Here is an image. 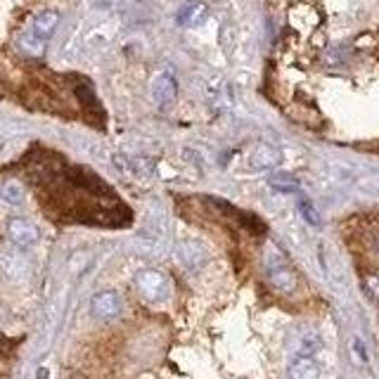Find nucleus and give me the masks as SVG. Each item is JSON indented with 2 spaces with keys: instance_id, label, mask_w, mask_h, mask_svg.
I'll list each match as a JSON object with an SVG mask.
<instances>
[{
  "instance_id": "14",
  "label": "nucleus",
  "mask_w": 379,
  "mask_h": 379,
  "mask_svg": "<svg viewBox=\"0 0 379 379\" xmlns=\"http://www.w3.org/2000/svg\"><path fill=\"white\" fill-rule=\"evenodd\" d=\"M19 48L24 50L26 55H31V57H41V55L46 53V41H43L41 36H36L33 31H26L24 36L19 38Z\"/></svg>"
},
{
  "instance_id": "4",
  "label": "nucleus",
  "mask_w": 379,
  "mask_h": 379,
  "mask_svg": "<svg viewBox=\"0 0 379 379\" xmlns=\"http://www.w3.org/2000/svg\"><path fill=\"white\" fill-rule=\"evenodd\" d=\"M121 297L116 292H98L91 301V311L95 317H100V320H111V317H116L121 313Z\"/></svg>"
},
{
  "instance_id": "10",
  "label": "nucleus",
  "mask_w": 379,
  "mask_h": 379,
  "mask_svg": "<svg viewBox=\"0 0 379 379\" xmlns=\"http://www.w3.org/2000/svg\"><path fill=\"white\" fill-rule=\"evenodd\" d=\"M57 24H59V15L55 12V10H46V12L36 15L31 31L36 33V36H41L43 41H48V38L55 33V29H57Z\"/></svg>"
},
{
  "instance_id": "8",
  "label": "nucleus",
  "mask_w": 379,
  "mask_h": 379,
  "mask_svg": "<svg viewBox=\"0 0 379 379\" xmlns=\"http://www.w3.org/2000/svg\"><path fill=\"white\" fill-rule=\"evenodd\" d=\"M0 270L10 277V280H21L29 272V264L21 254H3L0 256Z\"/></svg>"
},
{
  "instance_id": "11",
  "label": "nucleus",
  "mask_w": 379,
  "mask_h": 379,
  "mask_svg": "<svg viewBox=\"0 0 379 379\" xmlns=\"http://www.w3.org/2000/svg\"><path fill=\"white\" fill-rule=\"evenodd\" d=\"M76 95H79V102H81V107L86 109L88 114H95V116H100V114H102V107H100L98 98H95V93H93V88H91V83L81 81L79 86H76Z\"/></svg>"
},
{
  "instance_id": "20",
  "label": "nucleus",
  "mask_w": 379,
  "mask_h": 379,
  "mask_svg": "<svg viewBox=\"0 0 379 379\" xmlns=\"http://www.w3.org/2000/svg\"><path fill=\"white\" fill-rule=\"evenodd\" d=\"M0 315H3V306H0Z\"/></svg>"
},
{
  "instance_id": "5",
  "label": "nucleus",
  "mask_w": 379,
  "mask_h": 379,
  "mask_svg": "<svg viewBox=\"0 0 379 379\" xmlns=\"http://www.w3.org/2000/svg\"><path fill=\"white\" fill-rule=\"evenodd\" d=\"M152 95L159 104H171L178 95V83L174 79L171 71H161L157 74V79L152 81Z\"/></svg>"
},
{
  "instance_id": "18",
  "label": "nucleus",
  "mask_w": 379,
  "mask_h": 379,
  "mask_svg": "<svg viewBox=\"0 0 379 379\" xmlns=\"http://www.w3.org/2000/svg\"><path fill=\"white\" fill-rule=\"evenodd\" d=\"M353 349H355V351H358V355H360V358H363V360H367V353H365L363 344H360V342H358V339H355V342H353Z\"/></svg>"
},
{
  "instance_id": "12",
  "label": "nucleus",
  "mask_w": 379,
  "mask_h": 379,
  "mask_svg": "<svg viewBox=\"0 0 379 379\" xmlns=\"http://www.w3.org/2000/svg\"><path fill=\"white\" fill-rule=\"evenodd\" d=\"M178 252H181V259H183V264H185L187 268H197L199 264H204V252L199 249V244L183 242L181 247H178Z\"/></svg>"
},
{
  "instance_id": "19",
  "label": "nucleus",
  "mask_w": 379,
  "mask_h": 379,
  "mask_svg": "<svg viewBox=\"0 0 379 379\" xmlns=\"http://www.w3.org/2000/svg\"><path fill=\"white\" fill-rule=\"evenodd\" d=\"M38 379H48V370H46V367H41V370H38Z\"/></svg>"
},
{
  "instance_id": "7",
  "label": "nucleus",
  "mask_w": 379,
  "mask_h": 379,
  "mask_svg": "<svg viewBox=\"0 0 379 379\" xmlns=\"http://www.w3.org/2000/svg\"><path fill=\"white\" fill-rule=\"evenodd\" d=\"M282 159L280 149H275L272 145H259V147L252 152V157H249V164L254 166V169H272V166H277Z\"/></svg>"
},
{
  "instance_id": "16",
  "label": "nucleus",
  "mask_w": 379,
  "mask_h": 379,
  "mask_svg": "<svg viewBox=\"0 0 379 379\" xmlns=\"http://www.w3.org/2000/svg\"><path fill=\"white\" fill-rule=\"evenodd\" d=\"M299 211H301V216H304V221L308 223V225H313V228H320L322 225L320 214H317V209L311 202L301 199V202H299Z\"/></svg>"
},
{
  "instance_id": "6",
  "label": "nucleus",
  "mask_w": 379,
  "mask_h": 379,
  "mask_svg": "<svg viewBox=\"0 0 379 379\" xmlns=\"http://www.w3.org/2000/svg\"><path fill=\"white\" fill-rule=\"evenodd\" d=\"M206 17H209V8H206V3H202V0H192V3H187L185 8L178 12V24L187 26V29H194V26L204 24Z\"/></svg>"
},
{
  "instance_id": "2",
  "label": "nucleus",
  "mask_w": 379,
  "mask_h": 379,
  "mask_svg": "<svg viewBox=\"0 0 379 379\" xmlns=\"http://www.w3.org/2000/svg\"><path fill=\"white\" fill-rule=\"evenodd\" d=\"M136 284L140 289V294L149 301H164L169 297V280L164 272L159 270H142L136 275Z\"/></svg>"
},
{
  "instance_id": "1",
  "label": "nucleus",
  "mask_w": 379,
  "mask_h": 379,
  "mask_svg": "<svg viewBox=\"0 0 379 379\" xmlns=\"http://www.w3.org/2000/svg\"><path fill=\"white\" fill-rule=\"evenodd\" d=\"M266 275H268V282L272 287L282 294H292L299 287L297 272H294L292 266L287 264V259L275 247H270L268 254H266Z\"/></svg>"
},
{
  "instance_id": "15",
  "label": "nucleus",
  "mask_w": 379,
  "mask_h": 379,
  "mask_svg": "<svg viewBox=\"0 0 379 379\" xmlns=\"http://www.w3.org/2000/svg\"><path fill=\"white\" fill-rule=\"evenodd\" d=\"M270 187L277 190V192H297L299 183H297V178H292L287 174H277L270 178Z\"/></svg>"
},
{
  "instance_id": "3",
  "label": "nucleus",
  "mask_w": 379,
  "mask_h": 379,
  "mask_svg": "<svg viewBox=\"0 0 379 379\" xmlns=\"http://www.w3.org/2000/svg\"><path fill=\"white\" fill-rule=\"evenodd\" d=\"M8 237L15 247L29 249L38 242V228L26 219H12L8 223Z\"/></svg>"
},
{
  "instance_id": "13",
  "label": "nucleus",
  "mask_w": 379,
  "mask_h": 379,
  "mask_svg": "<svg viewBox=\"0 0 379 379\" xmlns=\"http://www.w3.org/2000/svg\"><path fill=\"white\" fill-rule=\"evenodd\" d=\"M24 197H26L24 187H21L19 183H15V181L5 183V185L0 187V199H3L5 204H10V206H21L24 204Z\"/></svg>"
},
{
  "instance_id": "17",
  "label": "nucleus",
  "mask_w": 379,
  "mask_h": 379,
  "mask_svg": "<svg viewBox=\"0 0 379 379\" xmlns=\"http://www.w3.org/2000/svg\"><path fill=\"white\" fill-rule=\"evenodd\" d=\"M363 287L372 299L379 301V275H365L363 277Z\"/></svg>"
},
{
  "instance_id": "9",
  "label": "nucleus",
  "mask_w": 379,
  "mask_h": 379,
  "mask_svg": "<svg viewBox=\"0 0 379 379\" xmlns=\"http://www.w3.org/2000/svg\"><path fill=\"white\" fill-rule=\"evenodd\" d=\"M320 377V365L311 355H299L289 365V379H317Z\"/></svg>"
}]
</instances>
